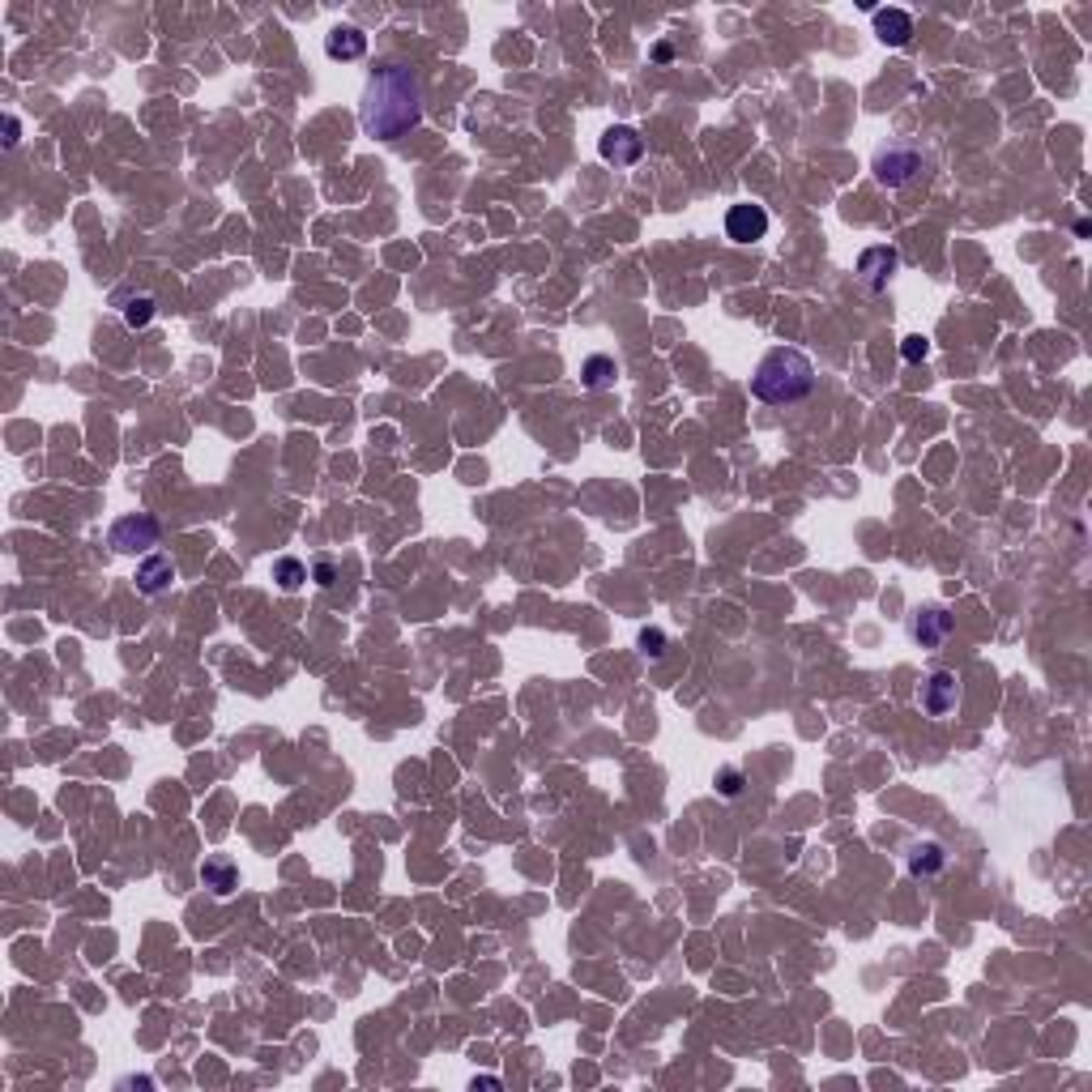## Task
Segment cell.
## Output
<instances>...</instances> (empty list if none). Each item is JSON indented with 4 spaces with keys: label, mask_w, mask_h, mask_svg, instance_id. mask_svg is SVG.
Instances as JSON below:
<instances>
[{
    "label": "cell",
    "mask_w": 1092,
    "mask_h": 1092,
    "mask_svg": "<svg viewBox=\"0 0 1092 1092\" xmlns=\"http://www.w3.org/2000/svg\"><path fill=\"white\" fill-rule=\"evenodd\" d=\"M423 120V82L410 64H380V69L367 77L363 103H359V124L363 133L397 141L406 137L410 128H419Z\"/></svg>",
    "instance_id": "obj_1"
},
{
    "label": "cell",
    "mask_w": 1092,
    "mask_h": 1092,
    "mask_svg": "<svg viewBox=\"0 0 1092 1092\" xmlns=\"http://www.w3.org/2000/svg\"><path fill=\"white\" fill-rule=\"evenodd\" d=\"M815 389V363L794 346H777L760 359L756 376H751V393L764 406H794Z\"/></svg>",
    "instance_id": "obj_2"
},
{
    "label": "cell",
    "mask_w": 1092,
    "mask_h": 1092,
    "mask_svg": "<svg viewBox=\"0 0 1092 1092\" xmlns=\"http://www.w3.org/2000/svg\"><path fill=\"white\" fill-rule=\"evenodd\" d=\"M111 546H116L120 555H137V551H150V546H158V538H163V525H158L150 512H128V517H120L116 525H111Z\"/></svg>",
    "instance_id": "obj_3"
},
{
    "label": "cell",
    "mask_w": 1092,
    "mask_h": 1092,
    "mask_svg": "<svg viewBox=\"0 0 1092 1092\" xmlns=\"http://www.w3.org/2000/svg\"><path fill=\"white\" fill-rule=\"evenodd\" d=\"M598 154L606 158V163H615V167H632V163H640V154H645V137H640L636 128H628V124H615V128H606V133H602Z\"/></svg>",
    "instance_id": "obj_4"
},
{
    "label": "cell",
    "mask_w": 1092,
    "mask_h": 1092,
    "mask_svg": "<svg viewBox=\"0 0 1092 1092\" xmlns=\"http://www.w3.org/2000/svg\"><path fill=\"white\" fill-rule=\"evenodd\" d=\"M918 171H922V154H918V150H909V146L883 150V154L875 158V180H879V184H888V188H901V184H909Z\"/></svg>",
    "instance_id": "obj_5"
},
{
    "label": "cell",
    "mask_w": 1092,
    "mask_h": 1092,
    "mask_svg": "<svg viewBox=\"0 0 1092 1092\" xmlns=\"http://www.w3.org/2000/svg\"><path fill=\"white\" fill-rule=\"evenodd\" d=\"M726 235L734 239V244H756V239L768 235V214H764V205H730V214H726Z\"/></svg>",
    "instance_id": "obj_6"
},
{
    "label": "cell",
    "mask_w": 1092,
    "mask_h": 1092,
    "mask_svg": "<svg viewBox=\"0 0 1092 1092\" xmlns=\"http://www.w3.org/2000/svg\"><path fill=\"white\" fill-rule=\"evenodd\" d=\"M956 700H960V687H956V674L952 670H935L922 683V709L930 717H947V713L956 709Z\"/></svg>",
    "instance_id": "obj_7"
},
{
    "label": "cell",
    "mask_w": 1092,
    "mask_h": 1092,
    "mask_svg": "<svg viewBox=\"0 0 1092 1092\" xmlns=\"http://www.w3.org/2000/svg\"><path fill=\"white\" fill-rule=\"evenodd\" d=\"M909 632H913V640H918L922 649H935V645H943V640H947V632H952V615L939 610V606H922L918 615H913Z\"/></svg>",
    "instance_id": "obj_8"
},
{
    "label": "cell",
    "mask_w": 1092,
    "mask_h": 1092,
    "mask_svg": "<svg viewBox=\"0 0 1092 1092\" xmlns=\"http://www.w3.org/2000/svg\"><path fill=\"white\" fill-rule=\"evenodd\" d=\"M896 265H901V252L888 248V244H879V248H866L858 256V273L866 278V286H883L896 273Z\"/></svg>",
    "instance_id": "obj_9"
},
{
    "label": "cell",
    "mask_w": 1092,
    "mask_h": 1092,
    "mask_svg": "<svg viewBox=\"0 0 1092 1092\" xmlns=\"http://www.w3.org/2000/svg\"><path fill=\"white\" fill-rule=\"evenodd\" d=\"M325 56L329 60H363L367 56V35L359 26H333L325 35Z\"/></svg>",
    "instance_id": "obj_10"
},
{
    "label": "cell",
    "mask_w": 1092,
    "mask_h": 1092,
    "mask_svg": "<svg viewBox=\"0 0 1092 1092\" xmlns=\"http://www.w3.org/2000/svg\"><path fill=\"white\" fill-rule=\"evenodd\" d=\"M133 581H137L141 593H150V598H154V593H163L175 581V564H171L167 555H150V559H141V564H137Z\"/></svg>",
    "instance_id": "obj_11"
},
{
    "label": "cell",
    "mask_w": 1092,
    "mask_h": 1092,
    "mask_svg": "<svg viewBox=\"0 0 1092 1092\" xmlns=\"http://www.w3.org/2000/svg\"><path fill=\"white\" fill-rule=\"evenodd\" d=\"M875 35L888 47H905L913 39V18L905 9H875Z\"/></svg>",
    "instance_id": "obj_12"
},
{
    "label": "cell",
    "mask_w": 1092,
    "mask_h": 1092,
    "mask_svg": "<svg viewBox=\"0 0 1092 1092\" xmlns=\"http://www.w3.org/2000/svg\"><path fill=\"white\" fill-rule=\"evenodd\" d=\"M201 879H205V888H214L218 896H231L239 888V871H235L231 858H205L201 862Z\"/></svg>",
    "instance_id": "obj_13"
},
{
    "label": "cell",
    "mask_w": 1092,
    "mask_h": 1092,
    "mask_svg": "<svg viewBox=\"0 0 1092 1092\" xmlns=\"http://www.w3.org/2000/svg\"><path fill=\"white\" fill-rule=\"evenodd\" d=\"M615 376H619V367H615V359H610V355H589L585 367H581V384H585L589 393L610 389V384H615Z\"/></svg>",
    "instance_id": "obj_14"
},
{
    "label": "cell",
    "mask_w": 1092,
    "mask_h": 1092,
    "mask_svg": "<svg viewBox=\"0 0 1092 1092\" xmlns=\"http://www.w3.org/2000/svg\"><path fill=\"white\" fill-rule=\"evenodd\" d=\"M943 862H947V854H943V845H935V841H922V845H913L909 849V875H939L943 871Z\"/></svg>",
    "instance_id": "obj_15"
},
{
    "label": "cell",
    "mask_w": 1092,
    "mask_h": 1092,
    "mask_svg": "<svg viewBox=\"0 0 1092 1092\" xmlns=\"http://www.w3.org/2000/svg\"><path fill=\"white\" fill-rule=\"evenodd\" d=\"M273 581H278V585H282L286 593H295V589H299L303 581H308V568H303L295 555H282L278 564H273Z\"/></svg>",
    "instance_id": "obj_16"
},
{
    "label": "cell",
    "mask_w": 1092,
    "mask_h": 1092,
    "mask_svg": "<svg viewBox=\"0 0 1092 1092\" xmlns=\"http://www.w3.org/2000/svg\"><path fill=\"white\" fill-rule=\"evenodd\" d=\"M124 320H128V329H146L150 320H154V299L150 295H133L124 303Z\"/></svg>",
    "instance_id": "obj_17"
},
{
    "label": "cell",
    "mask_w": 1092,
    "mask_h": 1092,
    "mask_svg": "<svg viewBox=\"0 0 1092 1092\" xmlns=\"http://www.w3.org/2000/svg\"><path fill=\"white\" fill-rule=\"evenodd\" d=\"M901 355H905V363H926L930 342H922V337H905V342H901Z\"/></svg>",
    "instance_id": "obj_18"
},
{
    "label": "cell",
    "mask_w": 1092,
    "mask_h": 1092,
    "mask_svg": "<svg viewBox=\"0 0 1092 1092\" xmlns=\"http://www.w3.org/2000/svg\"><path fill=\"white\" fill-rule=\"evenodd\" d=\"M640 649H645L649 657H662L666 653V636L657 632V628H645V632H640Z\"/></svg>",
    "instance_id": "obj_19"
},
{
    "label": "cell",
    "mask_w": 1092,
    "mask_h": 1092,
    "mask_svg": "<svg viewBox=\"0 0 1092 1092\" xmlns=\"http://www.w3.org/2000/svg\"><path fill=\"white\" fill-rule=\"evenodd\" d=\"M717 790L726 794V798H734L738 790H743V777H738L734 768H721V773H717Z\"/></svg>",
    "instance_id": "obj_20"
},
{
    "label": "cell",
    "mask_w": 1092,
    "mask_h": 1092,
    "mask_svg": "<svg viewBox=\"0 0 1092 1092\" xmlns=\"http://www.w3.org/2000/svg\"><path fill=\"white\" fill-rule=\"evenodd\" d=\"M312 576H316V585H333V564L329 559H320V564L312 568Z\"/></svg>",
    "instance_id": "obj_21"
},
{
    "label": "cell",
    "mask_w": 1092,
    "mask_h": 1092,
    "mask_svg": "<svg viewBox=\"0 0 1092 1092\" xmlns=\"http://www.w3.org/2000/svg\"><path fill=\"white\" fill-rule=\"evenodd\" d=\"M18 133H22V124L13 120V116H5V146H9V150L18 146Z\"/></svg>",
    "instance_id": "obj_22"
},
{
    "label": "cell",
    "mask_w": 1092,
    "mask_h": 1092,
    "mask_svg": "<svg viewBox=\"0 0 1092 1092\" xmlns=\"http://www.w3.org/2000/svg\"><path fill=\"white\" fill-rule=\"evenodd\" d=\"M474 1088H504L500 1075H474Z\"/></svg>",
    "instance_id": "obj_23"
}]
</instances>
